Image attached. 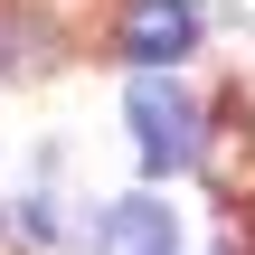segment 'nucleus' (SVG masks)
<instances>
[{
  "mask_svg": "<svg viewBox=\"0 0 255 255\" xmlns=\"http://www.w3.org/2000/svg\"><path fill=\"white\" fill-rule=\"evenodd\" d=\"M123 114H132V151H142L151 180L199 161V114H189V95H180L170 76H132V85H123Z\"/></svg>",
  "mask_w": 255,
  "mask_h": 255,
  "instance_id": "1",
  "label": "nucleus"
},
{
  "mask_svg": "<svg viewBox=\"0 0 255 255\" xmlns=\"http://www.w3.org/2000/svg\"><path fill=\"white\" fill-rule=\"evenodd\" d=\"M95 255H180L170 199H114V208L95 218Z\"/></svg>",
  "mask_w": 255,
  "mask_h": 255,
  "instance_id": "3",
  "label": "nucleus"
},
{
  "mask_svg": "<svg viewBox=\"0 0 255 255\" xmlns=\"http://www.w3.org/2000/svg\"><path fill=\"white\" fill-rule=\"evenodd\" d=\"M189 38H199L189 0H123V57H132V76H170Z\"/></svg>",
  "mask_w": 255,
  "mask_h": 255,
  "instance_id": "2",
  "label": "nucleus"
},
{
  "mask_svg": "<svg viewBox=\"0 0 255 255\" xmlns=\"http://www.w3.org/2000/svg\"><path fill=\"white\" fill-rule=\"evenodd\" d=\"M246 255H255V218H246Z\"/></svg>",
  "mask_w": 255,
  "mask_h": 255,
  "instance_id": "4",
  "label": "nucleus"
}]
</instances>
